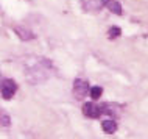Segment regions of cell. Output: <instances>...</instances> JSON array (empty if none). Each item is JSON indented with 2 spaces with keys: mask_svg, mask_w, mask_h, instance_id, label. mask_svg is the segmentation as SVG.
<instances>
[{
  "mask_svg": "<svg viewBox=\"0 0 148 139\" xmlns=\"http://www.w3.org/2000/svg\"><path fill=\"white\" fill-rule=\"evenodd\" d=\"M10 124H11L10 116H8L5 111L0 108V125H3V127H10Z\"/></svg>",
  "mask_w": 148,
  "mask_h": 139,
  "instance_id": "cell-11",
  "label": "cell"
},
{
  "mask_svg": "<svg viewBox=\"0 0 148 139\" xmlns=\"http://www.w3.org/2000/svg\"><path fill=\"white\" fill-rule=\"evenodd\" d=\"M53 75V64L47 58H30L25 66V78L31 85H41Z\"/></svg>",
  "mask_w": 148,
  "mask_h": 139,
  "instance_id": "cell-1",
  "label": "cell"
},
{
  "mask_svg": "<svg viewBox=\"0 0 148 139\" xmlns=\"http://www.w3.org/2000/svg\"><path fill=\"white\" fill-rule=\"evenodd\" d=\"M100 109H101V113H105V114H112V116L119 113V106L114 105V103H105V105L100 106Z\"/></svg>",
  "mask_w": 148,
  "mask_h": 139,
  "instance_id": "cell-9",
  "label": "cell"
},
{
  "mask_svg": "<svg viewBox=\"0 0 148 139\" xmlns=\"http://www.w3.org/2000/svg\"><path fill=\"white\" fill-rule=\"evenodd\" d=\"M105 6H106L112 14L120 16V14L123 13V11H122V5H120L119 2H115V0H106V2H105Z\"/></svg>",
  "mask_w": 148,
  "mask_h": 139,
  "instance_id": "cell-7",
  "label": "cell"
},
{
  "mask_svg": "<svg viewBox=\"0 0 148 139\" xmlns=\"http://www.w3.org/2000/svg\"><path fill=\"white\" fill-rule=\"evenodd\" d=\"M89 94H90L92 100H98V98L101 97V94H103V89L100 88V86H94V88L89 89Z\"/></svg>",
  "mask_w": 148,
  "mask_h": 139,
  "instance_id": "cell-10",
  "label": "cell"
},
{
  "mask_svg": "<svg viewBox=\"0 0 148 139\" xmlns=\"http://www.w3.org/2000/svg\"><path fill=\"white\" fill-rule=\"evenodd\" d=\"M79 2H81L83 8H84L87 13H98L105 6L106 0H79Z\"/></svg>",
  "mask_w": 148,
  "mask_h": 139,
  "instance_id": "cell-3",
  "label": "cell"
},
{
  "mask_svg": "<svg viewBox=\"0 0 148 139\" xmlns=\"http://www.w3.org/2000/svg\"><path fill=\"white\" fill-rule=\"evenodd\" d=\"M89 92V86H87V83L84 80H81V78H77L73 83V94L77 98H84L86 94Z\"/></svg>",
  "mask_w": 148,
  "mask_h": 139,
  "instance_id": "cell-4",
  "label": "cell"
},
{
  "mask_svg": "<svg viewBox=\"0 0 148 139\" xmlns=\"http://www.w3.org/2000/svg\"><path fill=\"white\" fill-rule=\"evenodd\" d=\"M120 34H122V30H120L119 27H111L109 31H108V36H109V39H115V38H119Z\"/></svg>",
  "mask_w": 148,
  "mask_h": 139,
  "instance_id": "cell-12",
  "label": "cell"
},
{
  "mask_svg": "<svg viewBox=\"0 0 148 139\" xmlns=\"http://www.w3.org/2000/svg\"><path fill=\"white\" fill-rule=\"evenodd\" d=\"M83 113H84V116L90 117V119H97V117H100V114H101V109H100V106H97L95 103L87 102L83 105Z\"/></svg>",
  "mask_w": 148,
  "mask_h": 139,
  "instance_id": "cell-5",
  "label": "cell"
},
{
  "mask_svg": "<svg viewBox=\"0 0 148 139\" xmlns=\"http://www.w3.org/2000/svg\"><path fill=\"white\" fill-rule=\"evenodd\" d=\"M16 91H17V85L13 81V80H3L0 81V92H2V97L5 98V100H10V98H13V95L16 94Z\"/></svg>",
  "mask_w": 148,
  "mask_h": 139,
  "instance_id": "cell-2",
  "label": "cell"
},
{
  "mask_svg": "<svg viewBox=\"0 0 148 139\" xmlns=\"http://www.w3.org/2000/svg\"><path fill=\"white\" fill-rule=\"evenodd\" d=\"M0 81H2V77H0Z\"/></svg>",
  "mask_w": 148,
  "mask_h": 139,
  "instance_id": "cell-13",
  "label": "cell"
},
{
  "mask_svg": "<svg viewBox=\"0 0 148 139\" xmlns=\"http://www.w3.org/2000/svg\"><path fill=\"white\" fill-rule=\"evenodd\" d=\"M101 128L105 130L106 133L112 134V133L117 131V122H115V120H111V119H109V120H105V122L101 124Z\"/></svg>",
  "mask_w": 148,
  "mask_h": 139,
  "instance_id": "cell-8",
  "label": "cell"
},
{
  "mask_svg": "<svg viewBox=\"0 0 148 139\" xmlns=\"http://www.w3.org/2000/svg\"><path fill=\"white\" fill-rule=\"evenodd\" d=\"M14 33L17 34V36L22 39V41H31V39L36 38V34L33 33V31L23 28V27H14Z\"/></svg>",
  "mask_w": 148,
  "mask_h": 139,
  "instance_id": "cell-6",
  "label": "cell"
}]
</instances>
